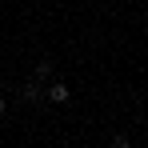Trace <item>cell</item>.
<instances>
[{"instance_id": "obj_1", "label": "cell", "mask_w": 148, "mask_h": 148, "mask_svg": "<svg viewBox=\"0 0 148 148\" xmlns=\"http://www.w3.org/2000/svg\"><path fill=\"white\" fill-rule=\"evenodd\" d=\"M48 100H52V104H64V100H68V84H60V80L48 84Z\"/></svg>"}, {"instance_id": "obj_3", "label": "cell", "mask_w": 148, "mask_h": 148, "mask_svg": "<svg viewBox=\"0 0 148 148\" xmlns=\"http://www.w3.org/2000/svg\"><path fill=\"white\" fill-rule=\"evenodd\" d=\"M4 112H8V104H4V100H0V116H4Z\"/></svg>"}, {"instance_id": "obj_2", "label": "cell", "mask_w": 148, "mask_h": 148, "mask_svg": "<svg viewBox=\"0 0 148 148\" xmlns=\"http://www.w3.org/2000/svg\"><path fill=\"white\" fill-rule=\"evenodd\" d=\"M112 148H132V140H128V136H116V140H112Z\"/></svg>"}]
</instances>
